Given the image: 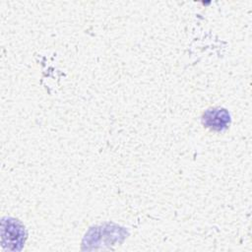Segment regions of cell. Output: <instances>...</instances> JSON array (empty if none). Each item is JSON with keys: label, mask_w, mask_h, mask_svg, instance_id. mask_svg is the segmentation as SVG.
Listing matches in <instances>:
<instances>
[{"label": "cell", "mask_w": 252, "mask_h": 252, "mask_svg": "<svg viewBox=\"0 0 252 252\" xmlns=\"http://www.w3.org/2000/svg\"><path fill=\"white\" fill-rule=\"evenodd\" d=\"M26 239L24 225L15 219H3L2 221V243L8 245L9 249L20 250Z\"/></svg>", "instance_id": "1"}, {"label": "cell", "mask_w": 252, "mask_h": 252, "mask_svg": "<svg viewBox=\"0 0 252 252\" xmlns=\"http://www.w3.org/2000/svg\"><path fill=\"white\" fill-rule=\"evenodd\" d=\"M202 122L211 130L222 131L227 128L230 122V116L223 108H211L203 114Z\"/></svg>", "instance_id": "2"}]
</instances>
